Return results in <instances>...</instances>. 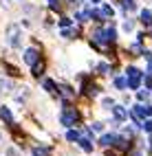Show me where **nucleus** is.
<instances>
[{"instance_id": "obj_21", "label": "nucleus", "mask_w": 152, "mask_h": 156, "mask_svg": "<svg viewBox=\"0 0 152 156\" xmlns=\"http://www.w3.org/2000/svg\"><path fill=\"white\" fill-rule=\"evenodd\" d=\"M143 128H146L148 132H152V121H146V123H143Z\"/></svg>"}, {"instance_id": "obj_18", "label": "nucleus", "mask_w": 152, "mask_h": 156, "mask_svg": "<svg viewBox=\"0 0 152 156\" xmlns=\"http://www.w3.org/2000/svg\"><path fill=\"white\" fill-rule=\"evenodd\" d=\"M7 156H20V152L13 150V147H9V150H7Z\"/></svg>"}, {"instance_id": "obj_3", "label": "nucleus", "mask_w": 152, "mask_h": 156, "mask_svg": "<svg viewBox=\"0 0 152 156\" xmlns=\"http://www.w3.org/2000/svg\"><path fill=\"white\" fill-rule=\"evenodd\" d=\"M139 84H141V70L130 68L128 70V86L130 88H139Z\"/></svg>"}, {"instance_id": "obj_11", "label": "nucleus", "mask_w": 152, "mask_h": 156, "mask_svg": "<svg viewBox=\"0 0 152 156\" xmlns=\"http://www.w3.org/2000/svg\"><path fill=\"white\" fill-rule=\"evenodd\" d=\"M79 147H82L84 152H90V150H93V145H90V143H88V141L82 136V139H79Z\"/></svg>"}, {"instance_id": "obj_2", "label": "nucleus", "mask_w": 152, "mask_h": 156, "mask_svg": "<svg viewBox=\"0 0 152 156\" xmlns=\"http://www.w3.org/2000/svg\"><path fill=\"white\" fill-rule=\"evenodd\" d=\"M62 126H73V123L77 121V112L73 110V108H64V112H62Z\"/></svg>"}, {"instance_id": "obj_24", "label": "nucleus", "mask_w": 152, "mask_h": 156, "mask_svg": "<svg viewBox=\"0 0 152 156\" xmlns=\"http://www.w3.org/2000/svg\"><path fill=\"white\" fill-rule=\"evenodd\" d=\"M90 2H99V0H90Z\"/></svg>"}, {"instance_id": "obj_15", "label": "nucleus", "mask_w": 152, "mask_h": 156, "mask_svg": "<svg viewBox=\"0 0 152 156\" xmlns=\"http://www.w3.org/2000/svg\"><path fill=\"white\" fill-rule=\"evenodd\" d=\"M33 156H49L46 150H40V147H33Z\"/></svg>"}, {"instance_id": "obj_19", "label": "nucleus", "mask_w": 152, "mask_h": 156, "mask_svg": "<svg viewBox=\"0 0 152 156\" xmlns=\"http://www.w3.org/2000/svg\"><path fill=\"white\" fill-rule=\"evenodd\" d=\"M113 103H115L113 99H104V101H101V106H104V108H110V106H113Z\"/></svg>"}, {"instance_id": "obj_20", "label": "nucleus", "mask_w": 152, "mask_h": 156, "mask_svg": "<svg viewBox=\"0 0 152 156\" xmlns=\"http://www.w3.org/2000/svg\"><path fill=\"white\" fill-rule=\"evenodd\" d=\"M132 27H135L132 22H124V31H132Z\"/></svg>"}, {"instance_id": "obj_22", "label": "nucleus", "mask_w": 152, "mask_h": 156, "mask_svg": "<svg viewBox=\"0 0 152 156\" xmlns=\"http://www.w3.org/2000/svg\"><path fill=\"white\" fill-rule=\"evenodd\" d=\"M77 2L79 0H68V5H73V7H77Z\"/></svg>"}, {"instance_id": "obj_5", "label": "nucleus", "mask_w": 152, "mask_h": 156, "mask_svg": "<svg viewBox=\"0 0 152 156\" xmlns=\"http://www.w3.org/2000/svg\"><path fill=\"white\" fill-rule=\"evenodd\" d=\"M141 24L152 27V11L150 9H143V11H141Z\"/></svg>"}, {"instance_id": "obj_9", "label": "nucleus", "mask_w": 152, "mask_h": 156, "mask_svg": "<svg viewBox=\"0 0 152 156\" xmlns=\"http://www.w3.org/2000/svg\"><path fill=\"white\" fill-rule=\"evenodd\" d=\"M0 117H2L5 121H9V123L13 121V117H11V112H9V110H7L5 106H0Z\"/></svg>"}, {"instance_id": "obj_1", "label": "nucleus", "mask_w": 152, "mask_h": 156, "mask_svg": "<svg viewBox=\"0 0 152 156\" xmlns=\"http://www.w3.org/2000/svg\"><path fill=\"white\" fill-rule=\"evenodd\" d=\"M7 35H9V44H11L13 48H18L20 44H22V35H20L18 24H9L7 27Z\"/></svg>"}, {"instance_id": "obj_23", "label": "nucleus", "mask_w": 152, "mask_h": 156, "mask_svg": "<svg viewBox=\"0 0 152 156\" xmlns=\"http://www.w3.org/2000/svg\"><path fill=\"white\" fill-rule=\"evenodd\" d=\"M132 156H141V154H139V152H135V154H132Z\"/></svg>"}, {"instance_id": "obj_14", "label": "nucleus", "mask_w": 152, "mask_h": 156, "mask_svg": "<svg viewBox=\"0 0 152 156\" xmlns=\"http://www.w3.org/2000/svg\"><path fill=\"white\" fill-rule=\"evenodd\" d=\"M101 13H104V16H108V18H110V16H113V9H110L108 5H101Z\"/></svg>"}, {"instance_id": "obj_16", "label": "nucleus", "mask_w": 152, "mask_h": 156, "mask_svg": "<svg viewBox=\"0 0 152 156\" xmlns=\"http://www.w3.org/2000/svg\"><path fill=\"white\" fill-rule=\"evenodd\" d=\"M60 27H62V29H68V27H71V20H68V18H62V20H60Z\"/></svg>"}, {"instance_id": "obj_6", "label": "nucleus", "mask_w": 152, "mask_h": 156, "mask_svg": "<svg viewBox=\"0 0 152 156\" xmlns=\"http://www.w3.org/2000/svg\"><path fill=\"white\" fill-rule=\"evenodd\" d=\"M126 117H128V112L124 110V106H115V119L117 121H126Z\"/></svg>"}, {"instance_id": "obj_10", "label": "nucleus", "mask_w": 152, "mask_h": 156, "mask_svg": "<svg viewBox=\"0 0 152 156\" xmlns=\"http://www.w3.org/2000/svg\"><path fill=\"white\" fill-rule=\"evenodd\" d=\"M115 86H117L119 90H124V88L128 86V79H126V77H117V79H115Z\"/></svg>"}, {"instance_id": "obj_12", "label": "nucleus", "mask_w": 152, "mask_h": 156, "mask_svg": "<svg viewBox=\"0 0 152 156\" xmlns=\"http://www.w3.org/2000/svg\"><path fill=\"white\" fill-rule=\"evenodd\" d=\"M66 139H68V141H77V139H79V134H77L75 130H68V132H66Z\"/></svg>"}, {"instance_id": "obj_4", "label": "nucleus", "mask_w": 152, "mask_h": 156, "mask_svg": "<svg viewBox=\"0 0 152 156\" xmlns=\"http://www.w3.org/2000/svg\"><path fill=\"white\" fill-rule=\"evenodd\" d=\"M38 59H40V57H38V51H35V48H27V51H24V62H27L29 66H33Z\"/></svg>"}, {"instance_id": "obj_17", "label": "nucleus", "mask_w": 152, "mask_h": 156, "mask_svg": "<svg viewBox=\"0 0 152 156\" xmlns=\"http://www.w3.org/2000/svg\"><path fill=\"white\" fill-rule=\"evenodd\" d=\"M93 132H104V123H93Z\"/></svg>"}, {"instance_id": "obj_8", "label": "nucleus", "mask_w": 152, "mask_h": 156, "mask_svg": "<svg viewBox=\"0 0 152 156\" xmlns=\"http://www.w3.org/2000/svg\"><path fill=\"white\" fill-rule=\"evenodd\" d=\"M42 70H44V62H35V64H33V75L35 77H40V75H42Z\"/></svg>"}, {"instance_id": "obj_13", "label": "nucleus", "mask_w": 152, "mask_h": 156, "mask_svg": "<svg viewBox=\"0 0 152 156\" xmlns=\"http://www.w3.org/2000/svg\"><path fill=\"white\" fill-rule=\"evenodd\" d=\"M44 88H46L49 92H55V84H53L51 79H44Z\"/></svg>"}, {"instance_id": "obj_7", "label": "nucleus", "mask_w": 152, "mask_h": 156, "mask_svg": "<svg viewBox=\"0 0 152 156\" xmlns=\"http://www.w3.org/2000/svg\"><path fill=\"white\" fill-rule=\"evenodd\" d=\"M115 143V136L113 134H104V136H99V145H104V147H108V145Z\"/></svg>"}]
</instances>
